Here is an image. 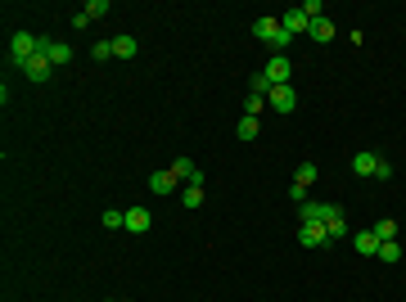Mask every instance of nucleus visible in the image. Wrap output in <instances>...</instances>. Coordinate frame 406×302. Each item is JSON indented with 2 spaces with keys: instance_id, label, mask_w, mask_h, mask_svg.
<instances>
[{
  "instance_id": "23",
  "label": "nucleus",
  "mask_w": 406,
  "mask_h": 302,
  "mask_svg": "<svg viewBox=\"0 0 406 302\" xmlns=\"http://www.w3.org/2000/svg\"><path fill=\"white\" fill-rule=\"evenodd\" d=\"M91 59H99V64L113 59V41H95V45H91Z\"/></svg>"
},
{
  "instance_id": "9",
  "label": "nucleus",
  "mask_w": 406,
  "mask_h": 302,
  "mask_svg": "<svg viewBox=\"0 0 406 302\" xmlns=\"http://www.w3.org/2000/svg\"><path fill=\"white\" fill-rule=\"evenodd\" d=\"M280 27H285L289 36H302V32H311V18H307V14H302V5H298V10L280 14Z\"/></svg>"
},
{
  "instance_id": "17",
  "label": "nucleus",
  "mask_w": 406,
  "mask_h": 302,
  "mask_svg": "<svg viewBox=\"0 0 406 302\" xmlns=\"http://www.w3.org/2000/svg\"><path fill=\"white\" fill-rule=\"evenodd\" d=\"M257 131H262V122L244 113V118H239V127H235V136H239V140H257Z\"/></svg>"
},
{
  "instance_id": "14",
  "label": "nucleus",
  "mask_w": 406,
  "mask_h": 302,
  "mask_svg": "<svg viewBox=\"0 0 406 302\" xmlns=\"http://www.w3.org/2000/svg\"><path fill=\"white\" fill-rule=\"evenodd\" d=\"M316 176H321V167H316V162H298V172H294V185L311 190V185H316Z\"/></svg>"
},
{
  "instance_id": "6",
  "label": "nucleus",
  "mask_w": 406,
  "mask_h": 302,
  "mask_svg": "<svg viewBox=\"0 0 406 302\" xmlns=\"http://www.w3.org/2000/svg\"><path fill=\"white\" fill-rule=\"evenodd\" d=\"M267 104L276 108V113H294V108H298V90H294V86H271L267 90Z\"/></svg>"
},
{
  "instance_id": "24",
  "label": "nucleus",
  "mask_w": 406,
  "mask_h": 302,
  "mask_svg": "<svg viewBox=\"0 0 406 302\" xmlns=\"http://www.w3.org/2000/svg\"><path fill=\"white\" fill-rule=\"evenodd\" d=\"M397 257H402V249H397V239L379 244V262H397Z\"/></svg>"
},
{
  "instance_id": "20",
  "label": "nucleus",
  "mask_w": 406,
  "mask_h": 302,
  "mask_svg": "<svg viewBox=\"0 0 406 302\" xmlns=\"http://www.w3.org/2000/svg\"><path fill=\"white\" fill-rule=\"evenodd\" d=\"M82 14H86V23L104 18V14H108V0H91V5H82Z\"/></svg>"
},
{
  "instance_id": "13",
  "label": "nucleus",
  "mask_w": 406,
  "mask_h": 302,
  "mask_svg": "<svg viewBox=\"0 0 406 302\" xmlns=\"http://www.w3.org/2000/svg\"><path fill=\"white\" fill-rule=\"evenodd\" d=\"M176 185H181V181L171 176V167H167V172H150V190H154V194H171ZM176 194H181V190H176Z\"/></svg>"
},
{
  "instance_id": "2",
  "label": "nucleus",
  "mask_w": 406,
  "mask_h": 302,
  "mask_svg": "<svg viewBox=\"0 0 406 302\" xmlns=\"http://www.w3.org/2000/svg\"><path fill=\"white\" fill-rule=\"evenodd\" d=\"M353 172L357 176H374V181H388V176H393V162L370 153V149H361V153H353Z\"/></svg>"
},
{
  "instance_id": "25",
  "label": "nucleus",
  "mask_w": 406,
  "mask_h": 302,
  "mask_svg": "<svg viewBox=\"0 0 406 302\" xmlns=\"http://www.w3.org/2000/svg\"><path fill=\"white\" fill-rule=\"evenodd\" d=\"M248 86H253V95H267V90H271V81H267V77H262V73H257L253 81H248Z\"/></svg>"
},
{
  "instance_id": "26",
  "label": "nucleus",
  "mask_w": 406,
  "mask_h": 302,
  "mask_svg": "<svg viewBox=\"0 0 406 302\" xmlns=\"http://www.w3.org/2000/svg\"><path fill=\"white\" fill-rule=\"evenodd\" d=\"M108 302H122V298H108Z\"/></svg>"
},
{
  "instance_id": "22",
  "label": "nucleus",
  "mask_w": 406,
  "mask_h": 302,
  "mask_svg": "<svg viewBox=\"0 0 406 302\" xmlns=\"http://www.w3.org/2000/svg\"><path fill=\"white\" fill-rule=\"evenodd\" d=\"M262 104H267V95H253V90H248V99H244V113H248V118H257V113H262Z\"/></svg>"
},
{
  "instance_id": "1",
  "label": "nucleus",
  "mask_w": 406,
  "mask_h": 302,
  "mask_svg": "<svg viewBox=\"0 0 406 302\" xmlns=\"http://www.w3.org/2000/svg\"><path fill=\"white\" fill-rule=\"evenodd\" d=\"M253 36H257L262 45H271L276 54H285L289 45H294V36H289L285 27H280V18H267V14H262V18L253 23Z\"/></svg>"
},
{
  "instance_id": "4",
  "label": "nucleus",
  "mask_w": 406,
  "mask_h": 302,
  "mask_svg": "<svg viewBox=\"0 0 406 302\" xmlns=\"http://www.w3.org/2000/svg\"><path fill=\"white\" fill-rule=\"evenodd\" d=\"M262 77H267L271 86H289V81H294V64H289V54H271L267 68H262Z\"/></svg>"
},
{
  "instance_id": "15",
  "label": "nucleus",
  "mask_w": 406,
  "mask_h": 302,
  "mask_svg": "<svg viewBox=\"0 0 406 302\" xmlns=\"http://www.w3.org/2000/svg\"><path fill=\"white\" fill-rule=\"evenodd\" d=\"M113 54H118V59H136V54H140L136 36H113Z\"/></svg>"
},
{
  "instance_id": "12",
  "label": "nucleus",
  "mask_w": 406,
  "mask_h": 302,
  "mask_svg": "<svg viewBox=\"0 0 406 302\" xmlns=\"http://www.w3.org/2000/svg\"><path fill=\"white\" fill-rule=\"evenodd\" d=\"M150 226H154L150 207H127V230H131V235H145Z\"/></svg>"
},
{
  "instance_id": "11",
  "label": "nucleus",
  "mask_w": 406,
  "mask_h": 302,
  "mask_svg": "<svg viewBox=\"0 0 406 302\" xmlns=\"http://www.w3.org/2000/svg\"><path fill=\"white\" fill-rule=\"evenodd\" d=\"M353 249L361 253V257H379V235H374V230H357V235H353Z\"/></svg>"
},
{
  "instance_id": "16",
  "label": "nucleus",
  "mask_w": 406,
  "mask_h": 302,
  "mask_svg": "<svg viewBox=\"0 0 406 302\" xmlns=\"http://www.w3.org/2000/svg\"><path fill=\"white\" fill-rule=\"evenodd\" d=\"M307 36H311V41H321V45H325V41H334V23H330V18H316Z\"/></svg>"
},
{
  "instance_id": "21",
  "label": "nucleus",
  "mask_w": 406,
  "mask_h": 302,
  "mask_svg": "<svg viewBox=\"0 0 406 302\" xmlns=\"http://www.w3.org/2000/svg\"><path fill=\"white\" fill-rule=\"evenodd\" d=\"M374 235H379V244H388V239H397V221H393V216H384V221L374 226Z\"/></svg>"
},
{
  "instance_id": "3",
  "label": "nucleus",
  "mask_w": 406,
  "mask_h": 302,
  "mask_svg": "<svg viewBox=\"0 0 406 302\" xmlns=\"http://www.w3.org/2000/svg\"><path fill=\"white\" fill-rule=\"evenodd\" d=\"M36 54H41V36H32V32H14L10 36V59L14 64H27V59H36Z\"/></svg>"
},
{
  "instance_id": "5",
  "label": "nucleus",
  "mask_w": 406,
  "mask_h": 302,
  "mask_svg": "<svg viewBox=\"0 0 406 302\" xmlns=\"http://www.w3.org/2000/svg\"><path fill=\"white\" fill-rule=\"evenodd\" d=\"M321 226H325V235H330V239H343V235H348V216H343V207L325 203V212H321Z\"/></svg>"
},
{
  "instance_id": "8",
  "label": "nucleus",
  "mask_w": 406,
  "mask_h": 302,
  "mask_svg": "<svg viewBox=\"0 0 406 302\" xmlns=\"http://www.w3.org/2000/svg\"><path fill=\"white\" fill-rule=\"evenodd\" d=\"M325 239H330V235H325L321 221H302V226H298V244H302V249H321Z\"/></svg>"
},
{
  "instance_id": "18",
  "label": "nucleus",
  "mask_w": 406,
  "mask_h": 302,
  "mask_svg": "<svg viewBox=\"0 0 406 302\" xmlns=\"http://www.w3.org/2000/svg\"><path fill=\"white\" fill-rule=\"evenodd\" d=\"M181 203H185V207L194 212V207L203 203V185H181Z\"/></svg>"
},
{
  "instance_id": "7",
  "label": "nucleus",
  "mask_w": 406,
  "mask_h": 302,
  "mask_svg": "<svg viewBox=\"0 0 406 302\" xmlns=\"http://www.w3.org/2000/svg\"><path fill=\"white\" fill-rule=\"evenodd\" d=\"M50 73H54V64L45 59V54H36V59H27V64H23V77H27V81H36V86H41V81H50Z\"/></svg>"
},
{
  "instance_id": "10",
  "label": "nucleus",
  "mask_w": 406,
  "mask_h": 302,
  "mask_svg": "<svg viewBox=\"0 0 406 302\" xmlns=\"http://www.w3.org/2000/svg\"><path fill=\"white\" fill-rule=\"evenodd\" d=\"M41 54L50 59L54 68H64L68 59H73V45H64V41H45V36H41Z\"/></svg>"
},
{
  "instance_id": "19",
  "label": "nucleus",
  "mask_w": 406,
  "mask_h": 302,
  "mask_svg": "<svg viewBox=\"0 0 406 302\" xmlns=\"http://www.w3.org/2000/svg\"><path fill=\"white\" fill-rule=\"evenodd\" d=\"M99 221H104V230H127V212H118V207H108Z\"/></svg>"
}]
</instances>
